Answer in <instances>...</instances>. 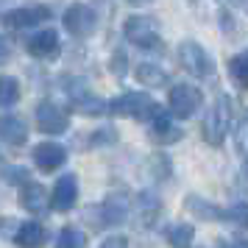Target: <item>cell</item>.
Listing matches in <instances>:
<instances>
[{
	"mask_svg": "<svg viewBox=\"0 0 248 248\" xmlns=\"http://www.w3.org/2000/svg\"><path fill=\"white\" fill-rule=\"evenodd\" d=\"M229 120H232V101L226 95H217L212 103V109L203 120V137L209 145H220L226 131H229Z\"/></svg>",
	"mask_w": 248,
	"mask_h": 248,
	"instance_id": "cell-1",
	"label": "cell"
},
{
	"mask_svg": "<svg viewBox=\"0 0 248 248\" xmlns=\"http://www.w3.org/2000/svg\"><path fill=\"white\" fill-rule=\"evenodd\" d=\"M179 62H181V67L187 70L190 76H195V78H212V73H215L212 56H209L198 42H181L179 45Z\"/></svg>",
	"mask_w": 248,
	"mask_h": 248,
	"instance_id": "cell-2",
	"label": "cell"
},
{
	"mask_svg": "<svg viewBox=\"0 0 248 248\" xmlns=\"http://www.w3.org/2000/svg\"><path fill=\"white\" fill-rule=\"evenodd\" d=\"M156 109V103L148 98L145 92H125L120 98H114L109 103V112L117 114V117H137V120H142V117H151Z\"/></svg>",
	"mask_w": 248,
	"mask_h": 248,
	"instance_id": "cell-3",
	"label": "cell"
},
{
	"mask_svg": "<svg viewBox=\"0 0 248 248\" xmlns=\"http://www.w3.org/2000/svg\"><path fill=\"white\" fill-rule=\"evenodd\" d=\"M125 39L142 50H151V47H159V28L151 17L137 14L125 20Z\"/></svg>",
	"mask_w": 248,
	"mask_h": 248,
	"instance_id": "cell-4",
	"label": "cell"
},
{
	"mask_svg": "<svg viewBox=\"0 0 248 248\" xmlns=\"http://www.w3.org/2000/svg\"><path fill=\"white\" fill-rule=\"evenodd\" d=\"M168 103H170V112L176 114V117L187 120L201 106V92L195 90V87H190V84H176L168 95Z\"/></svg>",
	"mask_w": 248,
	"mask_h": 248,
	"instance_id": "cell-5",
	"label": "cell"
},
{
	"mask_svg": "<svg viewBox=\"0 0 248 248\" xmlns=\"http://www.w3.org/2000/svg\"><path fill=\"white\" fill-rule=\"evenodd\" d=\"M36 125H39V131H45V134H62V131H67V114L64 109L53 101H42L36 106Z\"/></svg>",
	"mask_w": 248,
	"mask_h": 248,
	"instance_id": "cell-6",
	"label": "cell"
},
{
	"mask_svg": "<svg viewBox=\"0 0 248 248\" xmlns=\"http://www.w3.org/2000/svg\"><path fill=\"white\" fill-rule=\"evenodd\" d=\"M95 12H92L87 3H73L67 12H64V28H67L73 36H90L95 31Z\"/></svg>",
	"mask_w": 248,
	"mask_h": 248,
	"instance_id": "cell-7",
	"label": "cell"
},
{
	"mask_svg": "<svg viewBox=\"0 0 248 248\" xmlns=\"http://www.w3.org/2000/svg\"><path fill=\"white\" fill-rule=\"evenodd\" d=\"M64 159H67V151L59 145V142H39V145L34 148V162L42 173L59 170L64 165Z\"/></svg>",
	"mask_w": 248,
	"mask_h": 248,
	"instance_id": "cell-8",
	"label": "cell"
},
{
	"mask_svg": "<svg viewBox=\"0 0 248 248\" xmlns=\"http://www.w3.org/2000/svg\"><path fill=\"white\" fill-rule=\"evenodd\" d=\"M50 17V9L45 6H31V9H14V12L3 14V23L9 28H31V25H42Z\"/></svg>",
	"mask_w": 248,
	"mask_h": 248,
	"instance_id": "cell-9",
	"label": "cell"
},
{
	"mask_svg": "<svg viewBox=\"0 0 248 248\" xmlns=\"http://www.w3.org/2000/svg\"><path fill=\"white\" fill-rule=\"evenodd\" d=\"M76 198H78V181L76 176H64V179L56 181L53 187V195H50V206L56 212H70L76 206Z\"/></svg>",
	"mask_w": 248,
	"mask_h": 248,
	"instance_id": "cell-10",
	"label": "cell"
},
{
	"mask_svg": "<svg viewBox=\"0 0 248 248\" xmlns=\"http://www.w3.org/2000/svg\"><path fill=\"white\" fill-rule=\"evenodd\" d=\"M25 47H28V53L36 56V59H50V56L59 53V34L53 28H42V31H36L34 36H28Z\"/></svg>",
	"mask_w": 248,
	"mask_h": 248,
	"instance_id": "cell-11",
	"label": "cell"
},
{
	"mask_svg": "<svg viewBox=\"0 0 248 248\" xmlns=\"http://www.w3.org/2000/svg\"><path fill=\"white\" fill-rule=\"evenodd\" d=\"M151 117H154V123H151V140H154V142L168 145V142H179L181 137H184V134H181V128H176V123H173V120H170L159 106L154 109Z\"/></svg>",
	"mask_w": 248,
	"mask_h": 248,
	"instance_id": "cell-12",
	"label": "cell"
},
{
	"mask_svg": "<svg viewBox=\"0 0 248 248\" xmlns=\"http://www.w3.org/2000/svg\"><path fill=\"white\" fill-rule=\"evenodd\" d=\"M25 137H28V125L23 117H14V114H0V140L9 142V145H23Z\"/></svg>",
	"mask_w": 248,
	"mask_h": 248,
	"instance_id": "cell-13",
	"label": "cell"
},
{
	"mask_svg": "<svg viewBox=\"0 0 248 248\" xmlns=\"http://www.w3.org/2000/svg\"><path fill=\"white\" fill-rule=\"evenodd\" d=\"M70 98H73V106H76L81 114L98 117V114L109 112V103H103L101 98H95L90 90H76V92H70Z\"/></svg>",
	"mask_w": 248,
	"mask_h": 248,
	"instance_id": "cell-14",
	"label": "cell"
},
{
	"mask_svg": "<svg viewBox=\"0 0 248 248\" xmlns=\"http://www.w3.org/2000/svg\"><path fill=\"white\" fill-rule=\"evenodd\" d=\"M14 240H17V243H20L23 248H39L42 243H45V226L36 223V220L20 223V229H17Z\"/></svg>",
	"mask_w": 248,
	"mask_h": 248,
	"instance_id": "cell-15",
	"label": "cell"
},
{
	"mask_svg": "<svg viewBox=\"0 0 248 248\" xmlns=\"http://www.w3.org/2000/svg\"><path fill=\"white\" fill-rule=\"evenodd\" d=\"M20 201H23V206L28 212H42V206H45V190H42V184L28 181L20 190Z\"/></svg>",
	"mask_w": 248,
	"mask_h": 248,
	"instance_id": "cell-16",
	"label": "cell"
},
{
	"mask_svg": "<svg viewBox=\"0 0 248 248\" xmlns=\"http://www.w3.org/2000/svg\"><path fill=\"white\" fill-rule=\"evenodd\" d=\"M134 76L140 84H145V87H165L168 84V73L156 64H137L134 67Z\"/></svg>",
	"mask_w": 248,
	"mask_h": 248,
	"instance_id": "cell-17",
	"label": "cell"
},
{
	"mask_svg": "<svg viewBox=\"0 0 248 248\" xmlns=\"http://www.w3.org/2000/svg\"><path fill=\"white\" fill-rule=\"evenodd\" d=\"M125 215H128V198H125V195H112V198H106V203H103V217H106L109 223H120Z\"/></svg>",
	"mask_w": 248,
	"mask_h": 248,
	"instance_id": "cell-18",
	"label": "cell"
},
{
	"mask_svg": "<svg viewBox=\"0 0 248 248\" xmlns=\"http://www.w3.org/2000/svg\"><path fill=\"white\" fill-rule=\"evenodd\" d=\"M192 237H195V229L190 223H176L168 229V243L173 248H192Z\"/></svg>",
	"mask_w": 248,
	"mask_h": 248,
	"instance_id": "cell-19",
	"label": "cell"
},
{
	"mask_svg": "<svg viewBox=\"0 0 248 248\" xmlns=\"http://www.w3.org/2000/svg\"><path fill=\"white\" fill-rule=\"evenodd\" d=\"M56 248H87V237H84L81 229L67 226V229H62V234L56 240Z\"/></svg>",
	"mask_w": 248,
	"mask_h": 248,
	"instance_id": "cell-20",
	"label": "cell"
},
{
	"mask_svg": "<svg viewBox=\"0 0 248 248\" xmlns=\"http://www.w3.org/2000/svg\"><path fill=\"white\" fill-rule=\"evenodd\" d=\"M20 101V84L9 76H0V106H12Z\"/></svg>",
	"mask_w": 248,
	"mask_h": 248,
	"instance_id": "cell-21",
	"label": "cell"
},
{
	"mask_svg": "<svg viewBox=\"0 0 248 248\" xmlns=\"http://www.w3.org/2000/svg\"><path fill=\"white\" fill-rule=\"evenodd\" d=\"M229 73L237 87H248V53L246 56H234L229 62Z\"/></svg>",
	"mask_w": 248,
	"mask_h": 248,
	"instance_id": "cell-22",
	"label": "cell"
},
{
	"mask_svg": "<svg viewBox=\"0 0 248 248\" xmlns=\"http://www.w3.org/2000/svg\"><path fill=\"white\" fill-rule=\"evenodd\" d=\"M223 217L229 223L240 226V229H248V203H234V206H229L223 212Z\"/></svg>",
	"mask_w": 248,
	"mask_h": 248,
	"instance_id": "cell-23",
	"label": "cell"
},
{
	"mask_svg": "<svg viewBox=\"0 0 248 248\" xmlns=\"http://www.w3.org/2000/svg\"><path fill=\"white\" fill-rule=\"evenodd\" d=\"M187 206H190V212L201 215V217H223V212H220V209H212V206L203 201V198H195V195H190V198H187Z\"/></svg>",
	"mask_w": 248,
	"mask_h": 248,
	"instance_id": "cell-24",
	"label": "cell"
},
{
	"mask_svg": "<svg viewBox=\"0 0 248 248\" xmlns=\"http://www.w3.org/2000/svg\"><path fill=\"white\" fill-rule=\"evenodd\" d=\"M234 142H237V151L243 154V156H248V114L237 123L234 128Z\"/></svg>",
	"mask_w": 248,
	"mask_h": 248,
	"instance_id": "cell-25",
	"label": "cell"
},
{
	"mask_svg": "<svg viewBox=\"0 0 248 248\" xmlns=\"http://www.w3.org/2000/svg\"><path fill=\"white\" fill-rule=\"evenodd\" d=\"M12 53H14V42L9 39V36L0 34V64H6V62L12 59Z\"/></svg>",
	"mask_w": 248,
	"mask_h": 248,
	"instance_id": "cell-26",
	"label": "cell"
},
{
	"mask_svg": "<svg viewBox=\"0 0 248 248\" xmlns=\"http://www.w3.org/2000/svg\"><path fill=\"white\" fill-rule=\"evenodd\" d=\"M101 248H128V240L123 234H112L109 240H103Z\"/></svg>",
	"mask_w": 248,
	"mask_h": 248,
	"instance_id": "cell-27",
	"label": "cell"
},
{
	"mask_svg": "<svg viewBox=\"0 0 248 248\" xmlns=\"http://www.w3.org/2000/svg\"><path fill=\"white\" fill-rule=\"evenodd\" d=\"M232 3H234L237 9H243V12L248 14V0H232Z\"/></svg>",
	"mask_w": 248,
	"mask_h": 248,
	"instance_id": "cell-28",
	"label": "cell"
},
{
	"mask_svg": "<svg viewBox=\"0 0 248 248\" xmlns=\"http://www.w3.org/2000/svg\"><path fill=\"white\" fill-rule=\"evenodd\" d=\"M234 248H248V240H243V243H237Z\"/></svg>",
	"mask_w": 248,
	"mask_h": 248,
	"instance_id": "cell-29",
	"label": "cell"
}]
</instances>
